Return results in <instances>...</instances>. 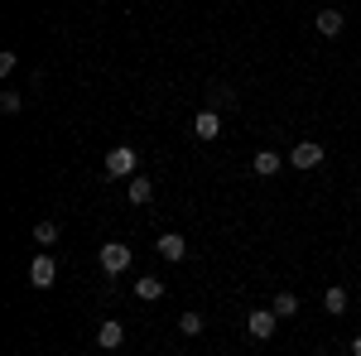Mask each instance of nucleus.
<instances>
[{"label":"nucleus","instance_id":"nucleus-9","mask_svg":"<svg viewBox=\"0 0 361 356\" xmlns=\"http://www.w3.org/2000/svg\"><path fill=\"white\" fill-rule=\"evenodd\" d=\"M342 25H347V20H342V10H323V15L313 20V29H318L323 39H337V34H342Z\"/></svg>","mask_w":361,"mask_h":356},{"label":"nucleus","instance_id":"nucleus-16","mask_svg":"<svg viewBox=\"0 0 361 356\" xmlns=\"http://www.w3.org/2000/svg\"><path fill=\"white\" fill-rule=\"evenodd\" d=\"M0 111H5V116H20V111H25V97H20V92H0Z\"/></svg>","mask_w":361,"mask_h":356},{"label":"nucleus","instance_id":"nucleus-1","mask_svg":"<svg viewBox=\"0 0 361 356\" xmlns=\"http://www.w3.org/2000/svg\"><path fill=\"white\" fill-rule=\"evenodd\" d=\"M275 323H279V313H275V308H250L246 332L255 337V342H265V337H275Z\"/></svg>","mask_w":361,"mask_h":356},{"label":"nucleus","instance_id":"nucleus-15","mask_svg":"<svg viewBox=\"0 0 361 356\" xmlns=\"http://www.w3.org/2000/svg\"><path fill=\"white\" fill-rule=\"evenodd\" d=\"M34 241H39V246H54L58 241V221H34Z\"/></svg>","mask_w":361,"mask_h":356},{"label":"nucleus","instance_id":"nucleus-12","mask_svg":"<svg viewBox=\"0 0 361 356\" xmlns=\"http://www.w3.org/2000/svg\"><path fill=\"white\" fill-rule=\"evenodd\" d=\"M149 197H154V183H149V178H130V202H135V207H145Z\"/></svg>","mask_w":361,"mask_h":356},{"label":"nucleus","instance_id":"nucleus-2","mask_svg":"<svg viewBox=\"0 0 361 356\" xmlns=\"http://www.w3.org/2000/svg\"><path fill=\"white\" fill-rule=\"evenodd\" d=\"M289 164L294 168H318L323 164V145H318V140H299V145L289 149Z\"/></svg>","mask_w":361,"mask_h":356},{"label":"nucleus","instance_id":"nucleus-4","mask_svg":"<svg viewBox=\"0 0 361 356\" xmlns=\"http://www.w3.org/2000/svg\"><path fill=\"white\" fill-rule=\"evenodd\" d=\"M54 279H58L54 255H34V260H29V284H34V289H49Z\"/></svg>","mask_w":361,"mask_h":356},{"label":"nucleus","instance_id":"nucleus-21","mask_svg":"<svg viewBox=\"0 0 361 356\" xmlns=\"http://www.w3.org/2000/svg\"><path fill=\"white\" fill-rule=\"evenodd\" d=\"M102 356H116V352H102Z\"/></svg>","mask_w":361,"mask_h":356},{"label":"nucleus","instance_id":"nucleus-6","mask_svg":"<svg viewBox=\"0 0 361 356\" xmlns=\"http://www.w3.org/2000/svg\"><path fill=\"white\" fill-rule=\"evenodd\" d=\"M159 255H164V260H188V241H183L178 231H164V236H159Z\"/></svg>","mask_w":361,"mask_h":356},{"label":"nucleus","instance_id":"nucleus-13","mask_svg":"<svg viewBox=\"0 0 361 356\" xmlns=\"http://www.w3.org/2000/svg\"><path fill=\"white\" fill-rule=\"evenodd\" d=\"M323 308H328L333 318H337V313H347V289H337V284H333V289L323 294Z\"/></svg>","mask_w":361,"mask_h":356},{"label":"nucleus","instance_id":"nucleus-3","mask_svg":"<svg viewBox=\"0 0 361 356\" xmlns=\"http://www.w3.org/2000/svg\"><path fill=\"white\" fill-rule=\"evenodd\" d=\"M126 265H130V246H126V241H106V246H102V270L121 274Z\"/></svg>","mask_w":361,"mask_h":356},{"label":"nucleus","instance_id":"nucleus-11","mask_svg":"<svg viewBox=\"0 0 361 356\" xmlns=\"http://www.w3.org/2000/svg\"><path fill=\"white\" fill-rule=\"evenodd\" d=\"M135 294H140L145 303L164 299V279H154V274H140V279H135Z\"/></svg>","mask_w":361,"mask_h":356},{"label":"nucleus","instance_id":"nucleus-20","mask_svg":"<svg viewBox=\"0 0 361 356\" xmlns=\"http://www.w3.org/2000/svg\"><path fill=\"white\" fill-rule=\"evenodd\" d=\"M352 356H361V337H357V342H352Z\"/></svg>","mask_w":361,"mask_h":356},{"label":"nucleus","instance_id":"nucleus-19","mask_svg":"<svg viewBox=\"0 0 361 356\" xmlns=\"http://www.w3.org/2000/svg\"><path fill=\"white\" fill-rule=\"evenodd\" d=\"M15 63H20V58L10 54V49H5V54H0V73H5V78H10V73H15Z\"/></svg>","mask_w":361,"mask_h":356},{"label":"nucleus","instance_id":"nucleus-7","mask_svg":"<svg viewBox=\"0 0 361 356\" xmlns=\"http://www.w3.org/2000/svg\"><path fill=\"white\" fill-rule=\"evenodd\" d=\"M193 130H197V140H217L222 135V116H217V111H197Z\"/></svg>","mask_w":361,"mask_h":356},{"label":"nucleus","instance_id":"nucleus-5","mask_svg":"<svg viewBox=\"0 0 361 356\" xmlns=\"http://www.w3.org/2000/svg\"><path fill=\"white\" fill-rule=\"evenodd\" d=\"M106 173H111V178H126V173H135V149H130V145H116L111 154H106Z\"/></svg>","mask_w":361,"mask_h":356},{"label":"nucleus","instance_id":"nucleus-8","mask_svg":"<svg viewBox=\"0 0 361 356\" xmlns=\"http://www.w3.org/2000/svg\"><path fill=\"white\" fill-rule=\"evenodd\" d=\"M279 164H284V159H279L275 149H255V159H250V168H255L260 178H275V173H279Z\"/></svg>","mask_w":361,"mask_h":356},{"label":"nucleus","instance_id":"nucleus-18","mask_svg":"<svg viewBox=\"0 0 361 356\" xmlns=\"http://www.w3.org/2000/svg\"><path fill=\"white\" fill-rule=\"evenodd\" d=\"M212 102H217V106H236V92H231V87H217Z\"/></svg>","mask_w":361,"mask_h":356},{"label":"nucleus","instance_id":"nucleus-10","mask_svg":"<svg viewBox=\"0 0 361 356\" xmlns=\"http://www.w3.org/2000/svg\"><path fill=\"white\" fill-rule=\"evenodd\" d=\"M97 342H102V352H116V347H121V342H126V328H121V323H111V318H106V323H102V328H97Z\"/></svg>","mask_w":361,"mask_h":356},{"label":"nucleus","instance_id":"nucleus-14","mask_svg":"<svg viewBox=\"0 0 361 356\" xmlns=\"http://www.w3.org/2000/svg\"><path fill=\"white\" fill-rule=\"evenodd\" d=\"M270 308H275L279 318H294V313H299V294H275V303H270Z\"/></svg>","mask_w":361,"mask_h":356},{"label":"nucleus","instance_id":"nucleus-17","mask_svg":"<svg viewBox=\"0 0 361 356\" xmlns=\"http://www.w3.org/2000/svg\"><path fill=\"white\" fill-rule=\"evenodd\" d=\"M178 332H183V337H197V332H202V313H183V318H178Z\"/></svg>","mask_w":361,"mask_h":356}]
</instances>
